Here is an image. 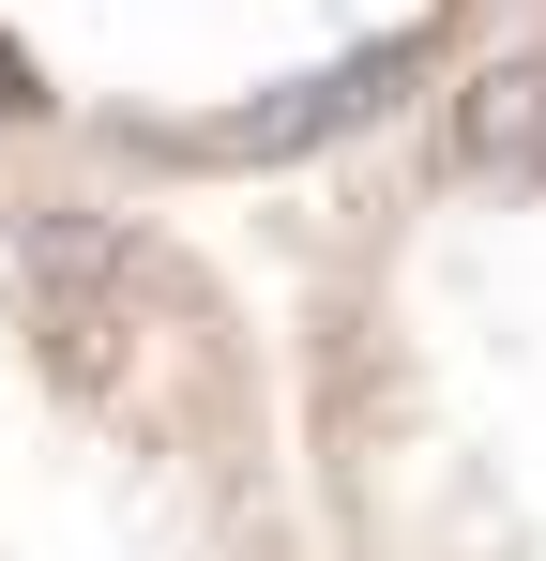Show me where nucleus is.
<instances>
[{"mask_svg":"<svg viewBox=\"0 0 546 561\" xmlns=\"http://www.w3.org/2000/svg\"><path fill=\"white\" fill-rule=\"evenodd\" d=\"M0 561H319L288 334L61 137H0Z\"/></svg>","mask_w":546,"mask_h":561,"instance_id":"f03ea898","label":"nucleus"},{"mask_svg":"<svg viewBox=\"0 0 546 561\" xmlns=\"http://www.w3.org/2000/svg\"><path fill=\"white\" fill-rule=\"evenodd\" d=\"M273 334L319 561H546V0L334 168Z\"/></svg>","mask_w":546,"mask_h":561,"instance_id":"f257e3e1","label":"nucleus"}]
</instances>
